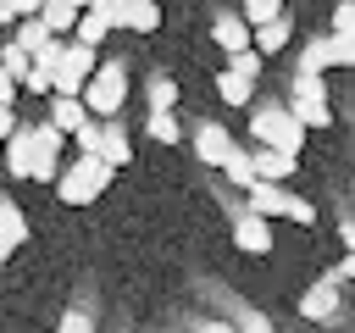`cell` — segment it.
<instances>
[{
  "label": "cell",
  "instance_id": "cell-1",
  "mask_svg": "<svg viewBox=\"0 0 355 333\" xmlns=\"http://www.w3.org/2000/svg\"><path fill=\"white\" fill-rule=\"evenodd\" d=\"M250 139H255V150H283V155H294V161H300L305 128L288 117V105H272V100H261V105L250 111Z\"/></svg>",
  "mask_w": 355,
  "mask_h": 333
},
{
  "label": "cell",
  "instance_id": "cell-2",
  "mask_svg": "<svg viewBox=\"0 0 355 333\" xmlns=\"http://www.w3.org/2000/svg\"><path fill=\"white\" fill-rule=\"evenodd\" d=\"M111 166L100 161V155H72V161H61V172H55V194L67 200V205H89V200H100L105 189H111Z\"/></svg>",
  "mask_w": 355,
  "mask_h": 333
},
{
  "label": "cell",
  "instance_id": "cell-3",
  "mask_svg": "<svg viewBox=\"0 0 355 333\" xmlns=\"http://www.w3.org/2000/svg\"><path fill=\"white\" fill-rule=\"evenodd\" d=\"M244 211L250 216H261V222H272V216H288V222H316V205L311 200H300V194H288L283 183H250L244 189Z\"/></svg>",
  "mask_w": 355,
  "mask_h": 333
},
{
  "label": "cell",
  "instance_id": "cell-4",
  "mask_svg": "<svg viewBox=\"0 0 355 333\" xmlns=\"http://www.w3.org/2000/svg\"><path fill=\"white\" fill-rule=\"evenodd\" d=\"M122 100H128V67L100 61V67H94V78L83 83V111H89L94 122H111V117L122 111Z\"/></svg>",
  "mask_w": 355,
  "mask_h": 333
},
{
  "label": "cell",
  "instance_id": "cell-5",
  "mask_svg": "<svg viewBox=\"0 0 355 333\" xmlns=\"http://www.w3.org/2000/svg\"><path fill=\"white\" fill-rule=\"evenodd\" d=\"M288 117L300 128H333V105H327V78H288Z\"/></svg>",
  "mask_w": 355,
  "mask_h": 333
},
{
  "label": "cell",
  "instance_id": "cell-6",
  "mask_svg": "<svg viewBox=\"0 0 355 333\" xmlns=\"http://www.w3.org/2000/svg\"><path fill=\"white\" fill-rule=\"evenodd\" d=\"M94 67H100V56L67 39V56H61V67H55V78H50V94H61V100H83V83L94 78Z\"/></svg>",
  "mask_w": 355,
  "mask_h": 333
},
{
  "label": "cell",
  "instance_id": "cell-7",
  "mask_svg": "<svg viewBox=\"0 0 355 333\" xmlns=\"http://www.w3.org/2000/svg\"><path fill=\"white\" fill-rule=\"evenodd\" d=\"M338 289H344V278H338V272L316 278V283L300 294V316H305V322H327V316H338Z\"/></svg>",
  "mask_w": 355,
  "mask_h": 333
},
{
  "label": "cell",
  "instance_id": "cell-8",
  "mask_svg": "<svg viewBox=\"0 0 355 333\" xmlns=\"http://www.w3.org/2000/svg\"><path fill=\"white\" fill-rule=\"evenodd\" d=\"M233 244H239L244 255H272V222L239 211V216H233Z\"/></svg>",
  "mask_w": 355,
  "mask_h": 333
},
{
  "label": "cell",
  "instance_id": "cell-9",
  "mask_svg": "<svg viewBox=\"0 0 355 333\" xmlns=\"http://www.w3.org/2000/svg\"><path fill=\"white\" fill-rule=\"evenodd\" d=\"M111 172H122L128 161H133V139H128V128L122 122H100V150H94Z\"/></svg>",
  "mask_w": 355,
  "mask_h": 333
},
{
  "label": "cell",
  "instance_id": "cell-10",
  "mask_svg": "<svg viewBox=\"0 0 355 333\" xmlns=\"http://www.w3.org/2000/svg\"><path fill=\"white\" fill-rule=\"evenodd\" d=\"M211 39H216V50L239 56V50H250V22H244L239 11H222V17L211 22Z\"/></svg>",
  "mask_w": 355,
  "mask_h": 333
},
{
  "label": "cell",
  "instance_id": "cell-11",
  "mask_svg": "<svg viewBox=\"0 0 355 333\" xmlns=\"http://www.w3.org/2000/svg\"><path fill=\"white\" fill-rule=\"evenodd\" d=\"M6 172L11 178H33V128L17 122V133L6 139Z\"/></svg>",
  "mask_w": 355,
  "mask_h": 333
},
{
  "label": "cell",
  "instance_id": "cell-12",
  "mask_svg": "<svg viewBox=\"0 0 355 333\" xmlns=\"http://www.w3.org/2000/svg\"><path fill=\"white\" fill-rule=\"evenodd\" d=\"M288 39H294V22H288V17H272V22H261V28L250 33V50L266 61V56H277Z\"/></svg>",
  "mask_w": 355,
  "mask_h": 333
},
{
  "label": "cell",
  "instance_id": "cell-13",
  "mask_svg": "<svg viewBox=\"0 0 355 333\" xmlns=\"http://www.w3.org/2000/svg\"><path fill=\"white\" fill-rule=\"evenodd\" d=\"M194 150H200V161L222 166V161L233 155V139H227V128H222V122H200V133H194Z\"/></svg>",
  "mask_w": 355,
  "mask_h": 333
},
{
  "label": "cell",
  "instance_id": "cell-14",
  "mask_svg": "<svg viewBox=\"0 0 355 333\" xmlns=\"http://www.w3.org/2000/svg\"><path fill=\"white\" fill-rule=\"evenodd\" d=\"M61 139H72L83 122H89V111H83V100H61V94H50V117H44Z\"/></svg>",
  "mask_w": 355,
  "mask_h": 333
},
{
  "label": "cell",
  "instance_id": "cell-15",
  "mask_svg": "<svg viewBox=\"0 0 355 333\" xmlns=\"http://www.w3.org/2000/svg\"><path fill=\"white\" fill-rule=\"evenodd\" d=\"M250 172H255V183H283L294 172V155H283V150H250Z\"/></svg>",
  "mask_w": 355,
  "mask_h": 333
},
{
  "label": "cell",
  "instance_id": "cell-16",
  "mask_svg": "<svg viewBox=\"0 0 355 333\" xmlns=\"http://www.w3.org/2000/svg\"><path fill=\"white\" fill-rule=\"evenodd\" d=\"M105 33H111V22H105L100 11H78V22H72V44L100 50V44H105Z\"/></svg>",
  "mask_w": 355,
  "mask_h": 333
},
{
  "label": "cell",
  "instance_id": "cell-17",
  "mask_svg": "<svg viewBox=\"0 0 355 333\" xmlns=\"http://www.w3.org/2000/svg\"><path fill=\"white\" fill-rule=\"evenodd\" d=\"M39 22H44V33H50V39H61V33H72L78 11H72L67 0H44V6H39Z\"/></svg>",
  "mask_w": 355,
  "mask_h": 333
},
{
  "label": "cell",
  "instance_id": "cell-18",
  "mask_svg": "<svg viewBox=\"0 0 355 333\" xmlns=\"http://www.w3.org/2000/svg\"><path fill=\"white\" fill-rule=\"evenodd\" d=\"M0 239L17 250V244H28V216H22V205L17 200H0Z\"/></svg>",
  "mask_w": 355,
  "mask_h": 333
},
{
  "label": "cell",
  "instance_id": "cell-19",
  "mask_svg": "<svg viewBox=\"0 0 355 333\" xmlns=\"http://www.w3.org/2000/svg\"><path fill=\"white\" fill-rule=\"evenodd\" d=\"M327 67H333V61H327V33H311V39H305V56H300V67H294V72L322 78Z\"/></svg>",
  "mask_w": 355,
  "mask_h": 333
},
{
  "label": "cell",
  "instance_id": "cell-20",
  "mask_svg": "<svg viewBox=\"0 0 355 333\" xmlns=\"http://www.w3.org/2000/svg\"><path fill=\"white\" fill-rule=\"evenodd\" d=\"M216 100H222V105H250V100H255V83H244V78H233V72L222 67V72H216Z\"/></svg>",
  "mask_w": 355,
  "mask_h": 333
},
{
  "label": "cell",
  "instance_id": "cell-21",
  "mask_svg": "<svg viewBox=\"0 0 355 333\" xmlns=\"http://www.w3.org/2000/svg\"><path fill=\"white\" fill-rule=\"evenodd\" d=\"M144 94H150V111H172V105H178V78H172V72H150Z\"/></svg>",
  "mask_w": 355,
  "mask_h": 333
},
{
  "label": "cell",
  "instance_id": "cell-22",
  "mask_svg": "<svg viewBox=\"0 0 355 333\" xmlns=\"http://www.w3.org/2000/svg\"><path fill=\"white\" fill-rule=\"evenodd\" d=\"M155 28H161L155 0H150V6H128V11H122V33H155Z\"/></svg>",
  "mask_w": 355,
  "mask_h": 333
},
{
  "label": "cell",
  "instance_id": "cell-23",
  "mask_svg": "<svg viewBox=\"0 0 355 333\" xmlns=\"http://www.w3.org/2000/svg\"><path fill=\"white\" fill-rule=\"evenodd\" d=\"M44 39H50V33H44V22H39V17H22V22H11V44H17V50H28V56H33Z\"/></svg>",
  "mask_w": 355,
  "mask_h": 333
},
{
  "label": "cell",
  "instance_id": "cell-24",
  "mask_svg": "<svg viewBox=\"0 0 355 333\" xmlns=\"http://www.w3.org/2000/svg\"><path fill=\"white\" fill-rule=\"evenodd\" d=\"M61 56H67V39H44V44H39V50H33L28 61H33V72H39V78H55Z\"/></svg>",
  "mask_w": 355,
  "mask_h": 333
},
{
  "label": "cell",
  "instance_id": "cell-25",
  "mask_svg": "<svg viewBox=\"0 0 355 333\" xmlns=\"http://www.w3.org/2000/svg\"><path fill=\"white\" fill-rule=\"evenodd\" d=\"M239 17H244V22H250V33H255L261 22L283 17V0H239Z\"/></svg>",
  "mask_w": 355,
  "mask_h": 333
},
{
  "label": "cell",
  "instance_id": "cell-26",
  "mask_svg": "<svg viewBox=\"0 0 355 333\" xmlns=\"http://www.w3.org/2000/svg\"><path fill=\"white\" fill-rule=\"evenodd\" d=\"M28 67H33V61H28V50H17V44L6 39V44H0V72H6L11 83H22V78H28Z\"/></svg>",
  "mask_w": 355,
  "mask_h": 333
},
{
  "label": "cell",
  "instance_id": "cell-27",
  "mask_svg": "<svg viewBox=\"0 0 355 333\" xmlns=\"http://www.w3.org/2000/svg\"><path fill=\"white\" fill-rule=\"evenodd\" d=\"M222 172H227V183L250 189V183H255V172H250V150H239V144H233V155L222 161Z\"/></svg>",
  "mask_w": 355,
  "mask_h": 333
},
{
  "label": "cell",
  "instance_id": "cell-28",
  "mask_svg": "<svg viewBox=\"0 0 355 333\" xmlns=\"http://www.w3.org/2000/svg\"><path fill=\"white\" fill-rule=\"evenodd\" d=\"M28 128H33V150H39V155H55V161H61V144H67V139H61V133H55L50 122H28Z\"/></svg>",
  "mask_w": 355,
  "mask_h": 333
},
{
  "label": "cell",
  "instance_id": "cell-29",
  "mask_svg": "<svg viewBox=\"0 0 355 333\" xmlns=\"http://www.w3.org/2000/svg\"><path fill=\"white\" fill-rule=\"evenodd\" d=\"M150 139L155 144H178V117L172 111H150Z\"/></svg>",
  "mask_w": 355,
  "mask_h": 333
},
{
  "label": "cell",
  "instance_id": "cell-30",
  "mask_svg": "<svg viewBox=\"0 0 355 333\" xmlns=\"http://www.w3.org/2000/svg\"><path fill=\"white\" fill-rule=\"evenodd\" d=\"M333 39H355V0H333Z\"/></svg>",
  "mask_w": 355,
  "mask_h": 333
},
{
  "label": "cell",
  "instance_id": "cell-31",
  "mask_svg": "<svg viewBox=\"0 0 355 333\" xmlns=\"http://www.w3.org/2000/svg\"><path fill=\"white\" fill-rule=\"evenodd\" d=\"M227 72H233V78H244V83H255L261 56H255V50H239V56H227Z\"/></svg>",
  "mask_w": 355,
  "mask_h": 333
},
{
  "label": "cell",
  "instance_id": "cell-32",
  "mask_svg": "<svg viewBox=\"0 0 355 333\" xmlns=\"http://www.w3.org/2000/svg\"><path fill=\"white\" fill-rule=\"evenodd\" d=\"M55 333H94V316H89L83 305H72V311H61V322H55Z\"/></svg>",
  "mask_w": 355,
  "mask_h": 333
},
{
  "label": "cell",
  "instance_id": "cell-33",
  "mask_svg": "<svg viewBox=\"0 0 355 333\" xmlns=\"http://www.w3.org/2000/svg\"><path fill=\"white\" fill-rule=\"evenodd\" d=\"M72 144H78V155H94V150H100V122L89 117V122H83V128L72 133Z\"/></svg>",
  "mask_w": 355,
  "mask_h": 333
},
{
  "label": "cell",
  "instance_id": "cell-34",
  "mask_svg": "<svg viewBox=\"0 0 355 333\" xmlns=\"http://www.w3.org/2000/svg\"><path fill=\"white\" fill-rule=\"evenodd\" d=\"M327 61L333 67H355V39H333L327 33Z\"/></svg>",
  "mask_w": 355,
  "mask_h": 333
},
{
  "label": "cell",
  "instance_id": "cell-35",
  "mask_svg": "<svg viewBox=\"0 0 355 333\" xmlns=\"http://www.w3.org/2000/svg\"><path fill=\"white\" fill-rule=\"evenodd\" d=\"M233 327H239V333H272V316H261V311H250V316H239Z\"/></svg>",
  "mask_w": 355,
  "mask_h": 333
},
{
  "label": "cell",
  "instance_id": "cell-36",
  "mask_svg": "<svg viewBox=\"0 0 355 333\" xmlns=\"http://www.w3.org/2000/svg\"><path fill=\"white\" fill-rule=\"evenodd\" d=\"M194 333H239L227 316H205V322H194Z\"/></svg>",
  "mask_w": 355,
  "mask_h": 333
},
{
  "label": "cell",
  "instance_id": "cell-37",
  "mask_svg": "<svg viewBox=\"0 0 355 333\" xmlns=\"http://www.w3.org/2000/svg\"><path fill=\"white\" fill-rule=\"evenodd\" d=\"M39 6H44V0H11V17H17V22H22V17H39Z\"/></svg>",
  "mask_w": 355,
  "mask_h": 333
},
{
  "label": "cell",
  "instance_id": "cell-38",
  "mask_svg": "<svg viewBox=\"0 0 355 333\" xmlns=\"http://www.w3.org/2000/svg\"><path fill=\"white\" fill-rule=\"evenodd\" d=\"M17 94H22V89H17V83H11V78H6V72H0V105H6V111H11V105H17Z\"/></svg>",
  "mask_w": 355,
  "mask_h": 333
},
{
  "label": "cell",
  "instance_id": "cell-39",
  "mask_svg": "<svg viewBox=\"0 0 355 333\" xmlns=\"http://www.w3.org/2000/svg\"><path fill=\"white\" fill-rule=\"evenodd\" d=\"M11 133H17V111H6V105H0V144H6Z\"/></svg>",
  "mask_w": 355,
  "mask_h": 333
},
{
  "label": "cell",
  "instance_id": "cell-40",
  "mask_svg": "<svg viewBox=\"0 0 355 333\" xmlns=\"http://www.w3.org/2000/svg\"><path fill=\"white\" fill-rule=\"evenodd\" d=\"M338 239H344V244L355 250V216H344V222H338Z\"/></svg>",
  "mask_w": 355,
  "mask_h": 333
},
{
  "label": "cell",
  "instance_id": "cell-41",
  "mask_svg": "<svg viewBox=\"0 0 355 333\" xmlns=\"http://www.w3.org/2000/svg\"><path fill=\"white\" fill-rule=\"evenodd\" d=\"M338 278H349V283H355V250H349V255L338 261Z\"/></svg>",
  "mask_w": 355,
  "mask_h": 333
},
{
  "label": "cell",
  "instance_id": "cell-42",
  "mask_svg": "<svg viewBox=\"0 0 355 333\" xmlns=\"http://www.w3.org/2000/svg\"><path fill=\"white\" fill-rule=\"evenodd\" d=\"M17 17H11V0H0V28H11Z\"/></svg>",
  "mask_w": 355,
  "mask_h": 333
},
{
  "label": "cell",
  "instance_id": "cell-43",
  "mask_svg": "<svg viewBox=\"0 0 355 333\" xmlns=\"http://www.w3.org/2000/svg\"><path fill=\"white\" fill-rule=\"evenodd\" d=\"M67 6H72V11H89V6H94V0H67Z\"/></svg>",
  "mask_w": 355,
  "mask_h": 333
},
{
  "label": "cell",
  "instance_id": "cell-44",
  "mask_svg": "<svg viewBox=\"0 0 355 333\" xmlns=\"http://www.w3.org/2000/svg\"><path fill=\"white\" fill-rule=\"evenodd\" d=\"M6 261H11V244H6V239H0V266H6Z\"/></svg>",
  "mask_w": 355,
  "mask_h": 333
},
{
  "label": "cell",
  "instance_id": "cell-45",
  "mask_svg": "<svg viewBox=\"0 0 355 333\" xmlns=\"http://www.w3.org/2000/svg\"><path fill=\"white\" fill-rule=\"evenodd\" d=\"M128 6H150V0H128Z\"/></svg>",
  "mask_w": 355,
  "mask_h": 333
}]
</instances>
